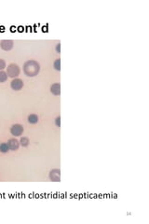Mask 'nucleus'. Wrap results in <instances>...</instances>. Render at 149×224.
Instances as JSON below:
<instances>
[{
	"label": "nucleus",
	"instance_id": "17",
	"mask_svg": "<svg viewBox=\"0 0 149 224\" xmlns=\"http://www.w3.org/2000/svg\"><path fill=\"white\" fill-rule=\"evenodd\" d=\"M4 29H5L4 26H0V31H1V32H4V31H5Z\"/></svg>",
	"mask_w": 149,
	"mask_h": 224
},
{
	"label": "nucleus",
	"instance_id": "16",
	"mask_svg": "<svg viewBox=\"0 0 149 224\" xmlns=\"http://www.w3.org/2000/svg\"><path fill=\"white\" fill-rule=\"evenodd\" d=\"M56 49H57V52L60 53V51H61V45H60V44H57V47H56Z\"/></svg>",
	"mask_w": 149,
	"mask_h": 224
},
{
	"label": "nucleus",
	"instance_id": "6",
	"mask_svg": "<svg viewBox=\"0 0 149 224\" xmlns=\"http://www.w3.org/2000/svg\"><path fill=\"white\" fill-rule=\"evenodd\" d=\"M13 44L12 40H2L0 42V46L4 51H10L13 48Z\"/></svg>",
	"mask_w": 149,
	"mask_h": 224
},
{
	"label": "nucleus",
	"instance_id": "3",
	"mask_svg": "<svg viewBox=\"0 0 149 224\" xmlns=\"http://www.w3.org/2000/svg\"><path fill=\"white\" fill-rule=\"evenodd\" d=\"M10 133L15 136H20L23 133V127L21 124H14L10 128Z\"/></svg>",
	"mask_w": 149,
	"mask_h": 224
},
{
	"label": "nucleus",
	"instance_id": "5",
	"mask_svg": "<svg viewBox=\"0 0 149 224\" xmlns=\"http://www.w3.org/2000/svg\"><path fill=\"white\" fill-rule=\"evenodd\" d=\"M10 86H11V88L13 89V90L19 91V90H21V89L23 87V81L22 80H20V79H15V80H13L11 81Z\"/></svg>",
	"mask_w": 149,
	"mask_h": 224
},
{
	"label": "nucleus",
	"instance_id": "11",
	"mask_svg": "<svg viewBox=\"0 0 149 224\" xmlns=\"http://www.w3.org/2000/svg\"><path fill=\"white\" fill-rule=\"evenodd\" d=\"M7 79H8V74L1 70L0 71V82H5Z\"/></svg>",
	"mask_w": 149,
	"mask_h": 224
},
{
	"label": "nucleus",
	"instance_id": "12",
	"mask_svg": "<svg viewBox=\"0 0 149 224\" xmlns=\"http://www.w3.org/2000/svg\"><path fill=\"white\" fill-rule=\"evenodd\" d=\"M20 144L23 146V147H26L29 144V139L27 137H22L20 140Z\"/></svg>",
	"mask_w": 149,
	"mask_h": 224
},
{
	"label": "nucleus",
	"instance_id": "9",
	"mask_svg": "<svg viewBox=\"0 0 149 224\" xmlns=\"http://www.w3.org/2000/svg\"><path fill=\"white\" fill-rule=\"evenodd\" d=\"M28 122H29L30 123H37L38 122V117L35 115V114H31L28 116Z\"/></svg>",
	"mask_w": 149,
	"mask_h": 224
},
{
	"label": "nucleus",
	"instance_id": "10",
	"mask_svg": "<svg viewBox=\"0 0 149 224\" xmlns=\"http://www.w3.org/2000/svg\"><path fill=\"white\" fill-rule=\"evenodd\" d=\"M9 150V145L8 143H2L0 144V151L3 152V153H6Z\"/></svg>",
	"mask_w": 149,
	"mask_h": 224
},
{
	"label": "nucleus",
	"instance_id": "8",
	"mask_svg": "<svg viewBox=\"0 0 149 224\" xmlns=\"http://www.w3.org/2000/svg\"><path fill=\"white\" fill-rule=\"evenodd\" d=\"M51 92L54 95H59L61 94V85L60 83H54L51 86Z\"/></svg>",
	"mask_w": 149,
	"mask_h": 224
},
{
	"label": "nucleus",
	"instance_id": "13",
	"mask_svg": "<svg viewBox=\"0 0 149 224\" xmlns=\"http://www.w3.org/2000/svg\"><path fill=\"white\" fill-rule=\"evenodd\" d=\"M54 67H55L56 70H58V71L61 70V60L60 59L56 60V61L54 62Z\"/></svg>",
	"mask_w": 149,
	"mask_h": 224
},
{
	"label": "nucleus",
	"instance_id": "2",
	"mask_svg": "<svg viewBox=\"0 0 149 224\" xmlns=\"http://www.w3.org/2000/svg\"><path fill=\"white\" fill-rule=\"evenodd\" d=\"M7 74L10 78H15L18 77L20 74V68L16 64H10V65L7 67Z\"/></svg>",
	"mask_w": 149,
	"mask_h": 224
},
{
	"label": "nucleus",
	"instance_id": "7",
	"mask_svg": "<svg viewBox=\"0 0 149 224\" xmlns=\"http://www.w3.org/2000/svg\"><path fill=\"white\" fill-rule=\"evenodd\" d=\"M8 145H9V149H11V150H17V149L19 148L20 143H19V141H18V140L12 138V139H9V140Z\"/></svg>",
	"mask_w": 149,
	"mask_h": 224
},
{
	"label": "nucleus",
	"instance_id": "1",
	"mask_svg": "<svg viewBox=\"0 0 149 224\" xmlns=\"http://www.w3.org/2000/svg\"><path fill=\"white\" fill-rule=\"evenodd\" d=\"M23 71L28 77H35L39 73L40 71V66L37 62L34 60L27 61L23 66Z\"/></svg>",
	"mask_w": 149,
	"mask_h": 224
},
{
	"label": "nucleus",
	"instance_id": "4",
	"mask_svg": "<svg viewBox=\"0 0 149 224\" xmlns=\"http://www.w3.org/2000/svg\"><path fill=\"white\" fill-rule=\"evenodd\" d=\"M49 179L51 181L59 182L61 180V171L59 169H53L49 172Z\"/></svg>",
	"mask_w": 149,
	"mask_h": 224
},
{
	"label": "nucleus",
	"instance_id": "15",
	"mask_svg": "<svg viewBox=\"0 0 149 224\" xmlns=\"http://www.w3.org/2000/svg\"><path fill=\"white\" fill-rule=\"evenodd\" d=\"M55 122H56V125H57L58 127L61 126V118H60V117H57L55 120Z\"/></svg>",
	"mask_w": 149,
	"mask_h": 224
},
{
	"label": "nucleus",
	"instance_id": "14",
	"mask_svg": "<svg viewBox=\"0 0 149 224\" xmlns=\"http://www.w3.org/2000/svg\"><path fill=\"white\" fill-rule=\"evenodd\" d=\"M6 67V62L3 59H0V70L4 69Z\"/></svg>",
	"mask_w": 149,
	"mask_h": 224
}]
</instances>
